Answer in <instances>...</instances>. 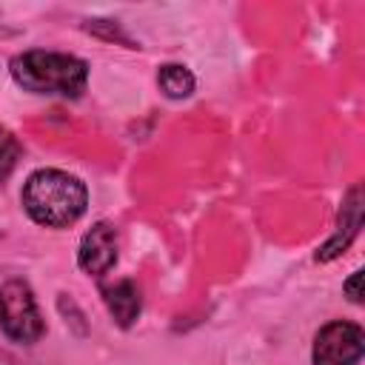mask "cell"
I'll return each mask as SVG.
<instances>
[{
    "mask_svg": "<svg viewBox=\"0 0 365 365\" xmlns=\"http://www.w3.org/2000/svg\"><path fill=\"white\" fill-rule=\"evenodd\" d=\"M23 208L26 214L46 228H68L74 225L88 205V191L86 185L60 168H40L29 174L23 185Z\"/></svg>",
    "mask_w": 365,
    "mask_h": 365,
    "instance_id": "cell-1",
    "label": "cell"
},
{
    "mask_svg": "<svg viewBox=\"0 0 365 365\" xmlns=\"http://www.w3.org/2000/svg\"><path fill=\"white\" fill-rule=\"evenodd\" d=\"M9 71L14 77V83L23 91L31 94H48V97H80L86 91V80H88V63L74 57V54H63V51H23L9 63Z\"/></svg>",
    "mask_w": 365,
    "mask_h": 365,
    "instance_id": "cell-2",
    "label": "cell"
},
{
    "mask_svg": "<svg viewBox=\"0 0 365 365\" xmlns=\"http://www.w3.org/2000/svg\"><path fill=\"white\" fill-rule=\"evenodd\" d=\"M0 328L11 342L31 345L43 336L46 322L40 317L34 291L23 279H9L0 288Z\"/></svg>",
    "mask_w": 365,
    "mask_h": 365,
    "instance_id": "cell-3",
    "label": "cell"
},
{
    "mask_svg": "<svg viewBox=\"0 0 365 365\" xmlns=\"http://www.w3.org/2000/svg\"><path fill=\"white\" fill-rule=\"evenodd\" d=\"M365 351V334L356 322L334 319L314 336L311 362L314 365H356Z\"/></svg>",
    "mask_w": 365,
    "mask_h": 365,
    "instance_id": "cell-4",
    "label": "cell"
},
{
    "mask_svg": "<svg viewBox=\"0 0 365 365\" xmlns=\"http://www.w3.org/2000/svg\"><path fill=\"white\" fill-rule=\"evenodd\" d=\"M77 262L86 274H94V277H103L114 268L117 262V231L111 222H94L83 242H80V254H77Z\"/></svg>",
    "mask_w": 365,
    "mask_h": 365,
    "instance_id": "cell-5",
    "label": "cell"
},
{
    "mask_svg": "<svg viewBox=\"0 0 365 365\" xmlns=\"http://www.w3.org/2000/svg\"><path fill=\"white\" fill-rule=\"evenodd\" d=\"M359 225H362V191H359V185H354V188L348 191L345 202H342L336 234L317 251V259H319V262H328V259L339 257V254L351 245V240L359 234Z\"/></svg>",
    "mask_w": 365,
    "mask_h": 365,
    "instance_id": "cell-6",
    "label": "cell"
},
{
    "mask_svg": "<svg viewBox=\"0 0 365 365\" xmlns=\"http://www.w3.org/2000/svg\"><path fill=\"white\" fill-rule=\"evenodd\" d=\"M103 299H106V308L120 328H128L140 317L143 297H140L137 282H131V279H120V282L103 288Z\"/></svg>",
    "mask_w": 365,
    "mask_h": 365,
    "instance_id": "cell-7",
    "label": "cell"
},
{
    "mask_svg": "<svg viewBox=\"0 0 365 365\" xmlns=\"http://www.w3.org/2000/svg\"><path fill=\"white\" fill-rule=\"evenodd\" d=\"M157 86H160V91L165 97L182 100V97H188L194 91V74L180 63H165L157 71Z\"/></svg>",
    "mask_w": 365,
    "mask_h": 365,
    "instance_id": "cell-8",
    "label": "cell"
},
{
    "mask_svg": "<svg viewBox=\"0 0 365 365\" xmlns=\"http://www.w3.org/2000/svg\"><path fill=\"white\" fill-rule=\"evenodd\" d=\"M17 160H20V143L6 128H0V182L14 171Z\"/></svg>",
    "mask_w": 365,
    "mask_h": 365,
    "instance_id": "cell-9",
    "label": "cell"
},
{
    "mask_svg": "<svg viewBox=\"0 0 365 365\" xmlns=\"http://www.w3.org/2000/svg\"><path fill=\"white\" fill-rule=\"evenodd\" d=\"M359 285H362V271H354L351 279L345 282V294H348L351 302H362V291H359Z\"/></svg>",
    "mask_w": 365,
    "mask_h": 365,
    "instance_id": "cell-10",
    "label": "cell"
}]
</instances>
